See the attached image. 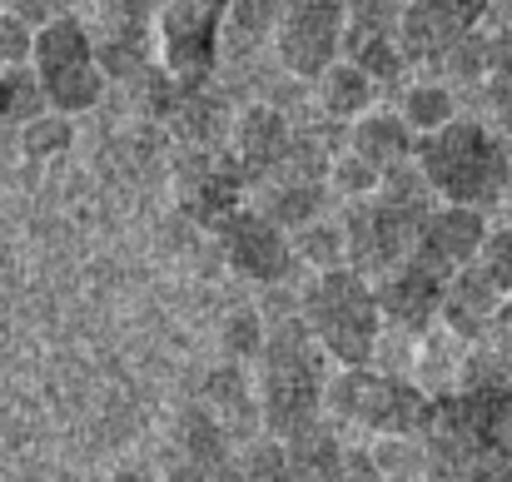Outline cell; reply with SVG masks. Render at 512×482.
<instances>
[{
	"label": "cell",
	"mask_w": 512,
	"mask_h": 482,
	"mask_svg": "<svg viewBox=\"0 0 512 482\" xmlns=\"http://www.w3.org/2000/svg\"><path fill=\"white\" fill-rule=\"evenodd\" d=\"M423 443L428 478L512 482V378L463 383L458 393L433 398Z\"/></svg>",
	"instance_id": "1"
},
{
	"label": "cell",
	"mask_w": 512,
	"mask_h": 482,
	"mask_svg": "<svg viewBox=\"0 0 512 482\" xmlns=\"http://www.w3.org/2000/svg\"><path fill=\"white\" fill-rule=\"evenodd\" d=\"M324 348L314 343V333L304 319L274 323L259 358H254V408H259V428L279 443L319 428L324 413V368H319Z\"/></svg>",
	"instance_id": "2"
},
{
	"label": "cell",
	"mask_w": 512,
	"mask_h": 482,
	"mask_svg": "<svg viewBox=\"0 0 512 482\" xmlns=\"http://www.w3.org/2000/svg\"><path fill=\"white\" fill-rule=\"evenodd\" d=\"M438 209V194L428 189L423 169L408 164H393L383 169L378 189H368L363 199H348L343 204V244H348V264L368 279L388 274L418 239L423 219Z\"/></svg>",
	"instance_id": "3"
},
{
	"label": "cell",
	"mask_w": 512,
	"mask_h": 482,
	"mask_svg": "<svg viewBox=\"0 0 512 482\" xmlns=\"http://www.w3.org/2000/svg\"><path fill=\"white\" fill-rule=\"evenodd\" d=\"M413 164L423 169L428 189L443 204H473L493 209L508 204L512 189V150L508 135H498L488 120H448L433 135H418Z\"/></svg>",
	"instance_id": "4"
},
{
	"label": "cell",
	"mask_w": 512,
	"mask_h": 482,
	"mask_svg": "<svg viewBox=\"0 0 512 482\" xmlns=\"http://www.w3.org/2000/svg\"><path fill=\"white\" fill-rule=\"evenodd\" d=\"M299 319L314 333L329 363H368L383 338V309H378V284L358 274L353 264L314 269L299 299Z\"/></svg>",
	"instance_id": "5"
},
{
	"label": "cell",
	"mask_w": 512,
	"mask_h": 482,
	"mask_svg": "<svg viewBox=\"0 0 512 482\" xmlns=\"http://www.w3.org/2000/svg\"><path fill=\"white\" fill-rule=\"evenodd\" d=\"M324 413L363 438H388V433H423L433 398L418 383L373 368L368 358V363H339V373H329Z\"/></svg>",
	"instance_id": "6"
},
{
	"label": "cell",
	"mask_w": 512,
	"mask_h": 482,
	"mask_svg": "<svg viewBox=\"0 0 512 482\" xmlns=\"http://www.w3.org/2000/svg\"><path fill=\"white\" fill-rule=\"evenodd\" d=\"M30 70L40 80V95L50 110H65V115H85L105 100V60H100V45H95V30L75 15H55L45 25H35V40H30Z\"/></svg>",
	"instance_id": "7"
},
{
	"label": "cell",
	"mask_w": 512,
	"mask_h": 482,
	"mask_svg": "<svg viewBox=\"0 0 512 482\" xmlns=\"http://www.w3.org/2000/svg\"><path fill=\"white\" fill-rule=\"evenodd\" d=\"M234 0H160L155 10V55L194 95L219 60V35L229 30Z\"/></svg>",
	"instance_id": "8"
},
{
	"label": "cell",
	"mask_w": 512,
	"mask_h": 482,
	"mask_svg": "<svg viewBox=\"0 0 512 482\" xmlns=\"http://www.w3.org/2000/svg\"><path fill=\"white\" fill-rule=\"evenodd\" d=\"M343 40H348V0H284L274 20V50L294 80H314L329 60H339Z\"/></svg>",
	"instance_id": "9"
},
{
	"label": "cell",
	"mask_w": 512,
	"mask_h": 482,
	"mask_svg": "<svg viewBox=\"0 0 512 482\" xmlns=\"http://www.w3.org/2000/svg\"><path fill=\"white\" fill-rule=\"evenodd\" d=\"M214 239H219L229 269L244 274L249 284H279V279H289V269H294V259H299V254H294V234H289L279 219H269L259 204H254V209L239 204V209L214 229Z\"/></svg>",
	"instance_id": "10"
},
{
	"label": "cell",
	"mask_w": 512,
	"mask_h": 482,
	"mask_svg": "<svg viewBox=\"0 0 512 482\" xmlns=\"http://www.w3.org/2000/svg\"><path fill=\"white\" fill-rule=\"evenodd\" d=\"M493 15V0H408L398 15V45L408 65H443V55Z\"/></svg>",
	"instance_id": "11"
},
{
	"label": "cell",
	"mask_w": 512,
	"mask_h": 482,
	"mask_svg": "<svg viewBox=\"0 0 512 482\" xmlns=\"http://www.w3.org/2000/svg\"><path fill=\"white\" fill-rule=\"evenodd\" d=\"M378 284V309H383V323L408 333V338H423L438 328V314H443V289H448V274L428 269L423 259L403 254L388 274L373 279Z\"/></svg>",
	"instance_id": "12"
},
{
	"label": "cell",
	"mask_w": 512,
	"mask_h": 482,
	"mask_svg": "<svg viewBox=\"0 0 512 482\" xmlns=\"http://www.w3.org/2000/svg\"><path fill=\"white\" fill-rule=\"evenodd\" d=\"M483 214H488V209L443 204V199H438V209L423 219V229H418V239H413L408 254L453 279V274H458L463 264H473L478 249H483V234H488V219H483Z\"/></svg>",
	"instance_id": "13"
},
{
	"label": "cell",
	"mask_w": 512,
	"mask_h": 482,
	"mask_svg": "<svg viewBox=\"0 0 512 482\" xmlns=\"http://www.w3.org/2000/svg\"><path fill=\"white\" fill-rule=\"evenodd\" d=\"M294 140L299 135H289L284 115H274L269 105L244 110L239 125H234V164H239V174L254 179V184L274 179L289 164V155H294Z\"/></svg>",
	"instance_id": "14"
},
{
	"label": "cell",
	"mask_w": 512,
	"mask_h": 482,
	"mask_svg": "<svg viewBox=\"0 0 512 482\" xmlns=\"http://www.w3.org/2000/svg\"><path fill=\"white\" fill-rule=\"evenodd\" d=\"M503 299H508V294H503V289L483 274V264L473 259V264H463V269L448 279L438 323H443L448 333H458L463 343H478V338H488V323L503 309Z\"/></svg>",
	"instance_id": "15"
},
{
	"label": "cell",
	"mask_w": 512,
	"mask_h": 482,
	"mask_svg": "<svg viewBox=\"0 0 512 482\" xmlns=\"http://www.w3.org/2000/svg\"><path fill=\"white\" fill-rule=\"evenodd\" d=\"M343 130H348V150L363 155L373 169L408 164L413 160V150H418V135L403 125L398 110H378V105H368V110H363L358 120H348Z\"/></svg>",
	"instance_id": "16"
},
{
	"label": "cell",
	"mask_w": 512,
	"mask_h": 482,
	"mask_svg": "<svg viewBox=\"0 0 512 482\" xmlns=\"http://www.w3.org/2000/svg\"><path fill=\"white\" fill-rule=\"evenodd\" d=\"M314 105L329 115V120H339V125H348V120H358L368 105H373V75L353 60V55H339V60H329L314 80Z\"/></svg>",
	"instance_id": "17"
},
{
	"label": "cell",
	"mask_w": 512,
	"mask_h": 482,
	"mask_svg": "<svg viewBox=\"0 0 512 482\" xmlns=\"http://www.w3.org/2000/svg\"><path fill=\"white\" fill-rule=\"evenodd\" d=\"M393 110L403 115V125L413 135H433L448 120H458V95H453L448 80H408L403 95L393 100Z\"/></svg>",
	"instance_id": "18"
},
{
	"label": "cell",
	"mask_w": 512,
	"mask_h": 482,
	"mask_svg": "<svg viewBox=\"0 0 512 482\" xmlns=\"http://www.w3.org/2000/svg\"><path fill=\"white\" fill-rule=\"evenodd\" d=\"M155 10L160 0H95V40L100 45L155 40Z\"/></svg>",
	"instance_id": "19"
},
{
	"label": "cell",
	"mask_w": 512,
	"mask_h": 482,
	"mask_svg": "<svg viewBox=\"0 0 512 482\" xmlns=\"http://www.w3.org/2000/svg\"><path fill=\"white\" fill-rule=\"evenodd\" d=\"M40 110H45V95H40V80H35L30 60L0 65V125H25Z\"/></svg>",
	"instance_id": "20"
},
{
	"label": "cell",
	"mask_w": 512,
	"mask_h": 482,
	"mask_svg": "<svg viewBox=\"0 0 512 482\" xmlns=\"http://www.w3.org/2000/svg\"><path fill=\"white\" fill-rule=\"evenodd\" d=\"M70 120H75V115L45 105L40 115H30V120L20 125V150H25L30 160H50V155H60V150L70 145Z\"/></svg>",
	"instance_id": "21"
},
{
	"label": "cell",
	"mask_w": 512,
	"mask_h": 482,
	"mask_svg": "<svg viewBox=\"0 0 512 482\" xmlns=\"http://www.w3.org/2000/svg\"><path fill=\"white\" fill-rule=\"evenodd\" d=\"M378 179H383V169H373L363 155H353L348 145H343V155L329 160V189H339L343 199H363L368 189H378Z\"/></svg>",
	"instance_id": "22"
},
{
	"label": "cell",
	"mask_w": 512,
	"mask_h": 482,
	"mask_svg": "<svg viewBox=\"0 0 512 482\" xmlns=\"http://www.w3.org/2000/svg\"><path fill=\"white\" fill-rule=\"evenodd\" d=\"M478 264H483V274L512 299V219L508 224H488L483 249H478Z\"/></svg>",
	"instance_id": "23"
},
{
	"label": "cell",
	"mask_w": 512,
	"mask_h": 482,
	"mask_svg": "<svg viewBox=\"0 0 512 482\" xmlns=\"http://www.w3.org/2000/svg\"><path fill=\"white\" fill-rule=\"evenodd\" d=\"M279 10H284V0H234V5H229V30H234L239 40L274 35Z\"/></svg>",
	"instance_id": "24"
},
{
	"label": "cell",
	"mask_w": 512,
	"mask_h": 482,
	"mask_svg": "<svg viewBox=\"0 0 512 482\" xmlns=\"http://www.w3.org/2000/svg\"><path fill=\"white\" fill-rule=\"evenodd\" d=\"M408 0H348V35L363 30H393L398 35V15Z\"/></svg>",
	"instance_id": "25"
},
{
	"label": "cell",
	"mask_w": 512,
	"mask_h": 482,
	"mask_svg": "<svg viewBox=\"0 0 512 482\" xmlns=\"http://www.w3.org/2000/svg\"><path fill=\"white\" fill-rule=\"evenodd\" d=\"M264 338H269V328L259 323V314H239V319L229 323V353L234 358H259Z\"/></svg>",
	"instance_id": "26"
},
{
	"label": "cell",
	"mask_w": 512,
	"mask_h": 482,
	"mask_svg": "<svg viewBox=\"0 0 512 482\" xmlns=\"http://www.w3.org/2000/svg\"><path fill=\"white\" fill-rule=\"evenodd\" d=\"M488 343L493 348H503L512 358V299H503V309L493 314V323H488Z\"/></svg>",
	"instance_id": "27"
},
{
	"label": "cell",
	"mask_w": 512,
	"mask_h": 482,
	"mask_svg": "<svg viewBox=\"0 0 512 482\" xmlns=\"http://www.w3.org/2000/svg\"><path fill=\"white\" fill-rule=\"evenodd\" d=\"M493 15H498V25L512 30V0H493Z\"/></svg>",
	"instance_id": "28"
},
{
	"label": "cell",
	"mask_w": 512,
	"mask_h": 482,
	"mask_svg": "<svg viewBox=\"0 0 512 482\" xmlns=\"http://www.w3.org/2000/svg\"><path fill=\"white\" fill-rule=\"evenodd\" d=\"M508 209H512V189H508Z\"/></svg>",
	"instance_id": "29"
}]
</instances>
